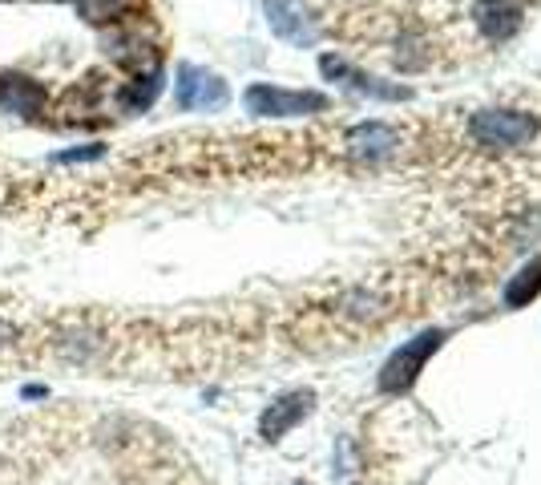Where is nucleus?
Wrapping results in <instances>:
<instances>
[{
  "mask_svg": "<svg viewBox=\"0 0 541 485\" xmlns=\"http://www.w3.org/2000/svg\"><path fill=\"white\" fill-rule=\"evenodd\" d=\"M315 405V393L311 388H295V393H283L275 405H267V413L259 417V433L263 441H279L287 429H295Z\"/></svg>",
  "mask_w": 541,
  "mask_h": 485,
  "instance_id": "6e6552de",
  "label": "nucleus"
},
{
  "mask_svg": "<svg viewBox=\"0 0 541 485\" xmlns=\"http://www.w3.org/2000/svg\"><path fill=\"white\" fill-rule=\"evenodd\" d=\"M315 29L400 77L457 73L497 57L541 0H311Z\"/></svg>",
  "mask_w": 541,
  "mask_h": 485,
  "instance_id": "f257e3e1",
  "label": "nucleus"
},
{
  "mask_svg": "<svg viewBox=\"0 0 541 485\" xmlns=\"http://www.w3.org/2000/svg\"><path fill=\"white\" fill-rule=\"evenodd\" d=\"M101 154H105V146H101V142H89V146H77V150H57L53 162H57V166H69V162H93V158H101Z\"/></svg>",
  "mask_w": 541,
  "mask_h": 485,
  "instance_id": "4468645a",
  "label": "nucleus"
},
{
  "mask_svg": "<svg viewBox=\"0 0 541 485\" xmlns=\"http://www.w3.org/2000/svg\"><path fill=\"white\" fill-rule=\"evenodd\" d=\"M537 134V122L521 110H481L469 118V138L481 150H517Z\"/></svg>",
  "mask_w": 541,
  "mask_h": 485,
  "instance_id": "7ed1b4c3",
  "label": "nucleus"
},
{
  "mask_svg": "<svg viewBox=\"0 0 541 485\" xmlns=\"http://www.w3.org/2000/svg\"><path fill=\"white\" fill-rule=\"evenodd\" d=\"M227 81L219 73H210L202 65H178V81H174V102L182 110H223L227 106Z\"/></svg>",
  "mask_w": 541,
  "mask_h": 485,
  "instance_id": "39448f33",
  "label": "nucleus"
},
{
  "mask_svg": "<svg viewBox=\"0 0 541 485\" xmlns=\"http://www.w3.org/2000/svg\"><path fill=\"white\" fill-rule=\"evenodd\" d=\"M400 142H404L400 126H392V122H364V126H352L344 134V154L356 158V162L376 166V162L392 158L400 150Z\"/></svg>",
  "mask_w": 541,
  "mask_h": 485,
  "instance_id": "423d86ee",
  "label": "nucleus"
},
{
  "mask_svg": "<svg viewBox=\"0 0 541 485\" xmlns=\"http://www.w3.org/2000/svg\"><path fill=\"white\" fill-rule=\"evenodd\" d=\"M263 9H267V25H271V33H275L279 41L299 45V49H307V45L319 41V29H315V21L307 17L303 0H263Z\"/></svg>",
  "mask_w": 541,
  "mask_h": 485,
  "instance_id": "0eeeda50",
  "label": "nucleus"
},
{
  "mask_svg": "<svg viewBox=\"0 0 541 485\" xmlns=\"http://www.w3.org/2000/svg\"><path fill=\"white\" fill-rule=\"evenodd\" d=\"M441 344H445V332H441V328L420 332L416 340L400 344V348L388 356V364L380 368V388H384V393H404V388H412V380L420 376L424 360H428L432 352H437Z\"/></svg>",
  "mask_w": 541,
  "mask_h": 485,
  "instance_id": "20e7f679",
  "label": "nucleus"
},
{
  "mask_svg": "<svg viewBox=\"0 0 541 485\" xmlns=\"http://www.w3.org/2000/svg\"><path fill=\"white\" fill-rule=\"evenodd\" d=\"M138 0H73V9L81 21L89 25H110V21H122L134 13Z\"/></svg>",
  "mask_w": 541,
  "mask_h": 485,
  "instance_id": "ddd939ff",
  "label": "nucleus"
},
{
  "mask_svg": "<svg viewBox=\"0 0 541 485\" xmlns=\"http://www.w3.org/2000/svg\"><path fill=\"white\" fill-rule=\"evenodd\" d=\"M541 296V255H533L505 287V308H525L529 300Z\"/></svg>",
  "mask_w": 541,
  "mask_h": 485,
  "instance_id": "f8f14e48",
  "label": "nucleus"
},
{
  "mask_svg": "<svg viewBox=\"0 0 541 485\" xmlns=\"http://www.w3.org/2000/svg\"><path fill=\"white\" fill-rule=\"evenodd\" d=\"M162 93V69H150V73H134L118 93H114V102L122 114H142L154 106V97Z\"/></svg>",
  "mask_w": 541,
  "mask_h": 485,
  "instance_id": "9b49d317",
  "label": "nucleus"
},
{
  "mask_svg": "<svg viewBox=\"0 0 541 485\" xmlns=\"http://www.w3.org/2000/svg\"><path fill=\"white\" fill-rule=\"evenodd\" d=\"M247 114L255 118H299V114H323L332 106L328 93H315V89H279V85H251L243 93Z\"/></svg>",
  "mask_w": 541,
  "mask_h": 485,
  "instance_id": "f03ea898",
  "label": "nucleus"
},
{
  "mask_svg": "<svg viewBox=\"0 0 541 485\" xmlns=\"http://www.w3.org/2000/svg\"><path fill=\"white\" fill-rule=\"evenodd\" d=\"M49 102V93L41 81L25 77V73H0V110L17 114V118H33L41 114Z\"/></svg>",
  "mask_w": 541,
  "mask_h": 485,
  "instance_id": "1a4fd4ad",
  "label": "nucleus"
},
{
  "mask_svg": "<svg viewBox=\"0 0 541 485\" xmlns=\"http://www.w3.org/2000/svg\"><path fill=\"white\" fill-rule=\"evenodd\" d=\"M319 73L323 77H332V81H348L352 89H364V93H376V97H412V89L404 85H380L376 77H368L364 69H352L344 57H319Z\"/></svg>",
  "mask_w": 541,
  "mask_h": 485,
  "instance_id": "9d476101",
  "label": "nucleus"
}]
</instances>
